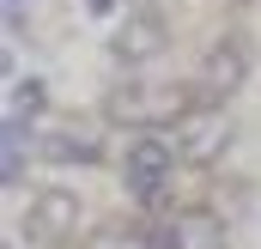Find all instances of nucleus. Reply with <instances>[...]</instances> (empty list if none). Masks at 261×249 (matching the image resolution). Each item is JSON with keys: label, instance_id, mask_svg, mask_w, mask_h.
Segmentation results:
<instances>
[{"label": "nucleus", "instance_id": "0eeeda50", "mask_svg": "<svg viewBox=\"0 0 261 249\" xmlns=\"http://www.w3.org/2000/svg\"><path fill=\"white\" fill-rule=\"evenodd\" d=\"M164 49H170V24L152 6L122 12V24L110 31V61H122V67H146V61H158Z\"/></svg>", "mask_w": 261, "mask_h": 249}, {"label": "nucleus", "instance_id": "9d476101", "mask_svg": "<svg viewBox=\"0 0 261 249\" xmlns=\"http://www.w3.org/2000/svg\"><path fill=\"white\" fill-rule=\"evenodd\" d=\"M37 110H43V79H24V85H12V116H24V122H31Z\"/></svg>", "mask_w": 261, "mask_h": 249}, {"label": "nucleus", "instance_id": "39448f33", "mask_svg": "<svg viewBox=\"0 0 261 249\" xmlns=\"http://www.w3.org/2000/svg\"><path fill=\"white\" fill-rule=\"evenodd\" d=\"M79 201L67 194V188H37L31 194V207H24V237L37 249H67L79 237Z\"/></svg>", "mask_w": 261, "mask_h": 249}, {"label": "nucleus", "instance_id": "9b49d317", "mask_svg": "<svg viewBox=\"0 0 261 249\" xmlns=\"http://www.w3.org/2000/svg\"><path fill=\"white\" fill-rule=\"evenodd\" d=\"M0 6H6V24H24V6L31 0H0Z\"/></svg>", "mask_w": 261, "mask_h": 249}, {"label": "nucleus", "instance_id": "7ed1b4c3", "mask_svg": "<svg viewBox=\"0 0 261 249\" xmlns=\"http://www.w3.org/2000/svg\"><path fill=\"white\" fill-rule=\"evenodd\" d=\"M249 43L243 37H219L206 55H200V73H195V97L200 104H231L237 91H243V79H249Z\"/></svg>", "mask_w": 261, "mask_h": 249}, {"label": "nucleus", "instance_id": "f03ea898", "mask_svg": "<svg viewBox=\"0 0 261 249\" xmlns=\"http://www.w3.org/2000/svg\"><path fill=\"white\" fill-rule=\"evenodd\" d=\"M182 152H176V134H140L128 152H122V183L146 213H164L170 207V177H176Z\"/></svg>", "mask_w": 261, "mask_h": 249}, {"label": "nucleus", "instance_id": "f8f14e48", "mask_svg": "<svg viewBox=\"0 0 261 249\" xmlns=\"http://www.w3.org/2000/svg\"><path fill=\"white\" fill-rule=\"evenodd\" d=\"M85 6H91L97 18H110V12H116V0H85Z\"/></svg>", "mask_w": 261, "mask_h": 249}, {"label": "nucleus", "instance_id": "6e6552de", "mask_svg": "<svg viewBox=\"0 0 261 249\" xmlns=\"http://www.w3.org/2000/svg\"><path fill=\"white\" fill-rule=\"evenodd\" d=\"M43 158L49 164H103V122H61L43 134Z\"/></svg>", "mask_w": 261, "mask_h": 249}, {"label": "nucleus", "instance_id": "f257e3e1", "mask_svg": "<svg viewBox=\"0 0 261 249\" xmlns=\"http://www.w3.org/2000/svg\"><path fill=\"white\" fill-rule=\"evenodd\" d=\"M195 85H176V79H128L110 91L103 116L110 122H128V128H164V122H182L195 110Z\"/></svg>", "mask_w": 261, "mask_h": 249}, {"label": "nucleus", "instance_id": "1a4fd4ad", "mask_svg": "<svg viewBox=\"0 0 261 249\" xmlns=\"http://www.w3.org/2000/svg\"><path fill=\"white\" fill-rule=\"evenodd\" d=\"M24 152H31V140H24V116H6V128H0V183H6V188L24 177Z\"/></svg>", "mask_w": 261, "mask_h": 249}, {"label": "nucleus", "instance_id": "423d86ee", "mask_svg": "<svg viewBox=\"0 0 261 249\" xmlns=\"http://www.w3.org/2000/svg\"><path fill=\"white\" fill-rule=\"evenodd\" d=\"M231 116H225V104H195L182 122H176V152H182V164H195V170H206V164H219V152L231 146Z\"/></svg>", "mask_w": 261, "mask_h": 249}, {"label": "nucleus", "instance_id": "20e7f679", "mask_svg": "<svg viewBox=\"0 0 261 249\" xmlns=\"http://www.w3.org/2000/svg\"><path fill=\"white\" fill-rule=\"evenodd\" d=\"M146 249H219L225 243V225L206 213V207H182V213H152L146 225Z\"/></svg>", "mask_w": 261, "mask_h": 249}]
</instances>
